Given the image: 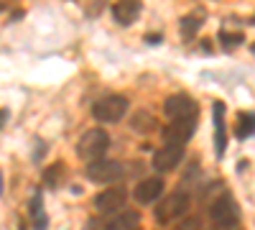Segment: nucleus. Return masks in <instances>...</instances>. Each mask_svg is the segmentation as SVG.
Listing matches in <instances>:
<instances>
[{
    "instance_id": "nucleus-1",
    "label": "nucleus",
    "mask_w": 255,
    "mask_h": 230,
    "mask_svg": "<svg viewBox=\"0 0 255 230\" xmlns=\"http://www.w3.org/2000/svg\"><path fill=\"white\" fill-rule=\"evenodd\" d=\"M209 218L220 230H232V228L240 225V205L225 190L215 202L209 205Z\"/></svg>"
},
{
    "instance_id": "nucleus-2",
    "label": "nucleus",
    "mask_w": 255,
    "mask_h": 230,
    "mask_svg": "<svg viewBox=\"0 0 255 230\" xmlns=\"http://www.w3.org/2000/svg\"><path fill=\"white\" fill-rule=\"evenodd\" d=\"M189 207H191L189 192H186V190H176V192H171V195H166L163 202L156 207V220H158L161 225H168L171 220L186 215Z\"/></svg>"
},
{
    "instance_id": "nucleus-3",
    "label": "nucleus",
    "mask_w": 255,
    "mask_h": 230,
    "mask_svg": "<svg viewBox=\"0 0 255 230\" xmlns=\"http://www.w3.org/2000/svg\"><path fill=\"white\" fill-rule=\"evenodd\" d=\"M108 146H110L108 131H102V128H90L87 133L79 138V143H77V156L84 159V161L102 159V154L108 151Z\"/></svg>"
},
{
    "instance_id": "nucleus-4",
    "label": "nucleus",
    "mask_w": 255,
    "mask_h": 230,
    "mask_svg": "<svg viewBox=\"0 0 255 230\" xmlns=\"http://www.w3.org/2000/svg\"><path fill=\"white\" fill-rule=\"evenodd\" d=\"M128 105L130 102H128L125 95H105L102 100H97L92 105V115L100 123H118L128 113Z\"/></svg>"
},
{
    "instance_id": "nucleus-5",
    "label": "nucleus",
    "mask_w": 255,
    "mask_h": 230,
    "mask_svg": "<svg viewBox=\"0 0 255 230\" xmlns=\"http://www.w3.org/2000/svg\"><path fill=\"white\" fill-rule=\"evenodd\" d=\"M125 166L120 161H110V159H95L87 166V179L95 184H113L118 179H123Z\"/></svg>"
},
{
    "instance_id": "nucleus-6",
    "label": "nucleus",
    "mask_w": 255,
    "mask_h": 230,
    "mask_svg": "<svg viewBox=\"0 0 255 230\" xmlns=\"http://www.w3.org/2000/svg\"><path fill=\"white\" fill-rule=\"evenodd\" d=\"M163 113H166L168 120H189V118L199 115V105L194 102V97L179 92V95H171L163 102Z\"/></svg>"
},
{
    "instance_id": "nucleus-7",
    "label": "nucleus",
    "mask_w": 255,
    "mask_h": 230,
    "mask_svg": "<svg viewBox=\"0 0 255 230\" xmlns=\"http://www.w3.org/2000/svg\"><path fill=\"white\" fill-rule=\"evenodd\" d=\"M197 131V118H189V120H171L161 131L163 136V143H174V146H186L191 141Z\"/></svg>"
},
{
    "instance_id": "nucleus-8",
    "label": "nucleus",
    "mask_w": 255,
    "mask_h": 230,
    "mask_svg": "<svg viewBox=\"0 0 255 230\" xmlns=\"http://www.w3.org/2000/svg\"><path fill=\"white\" fill-rule=\"evenodd\" d=\"M128 202V190L125 187H110L95 197V207L102 213V215H113V213H120Z\"/></svg>"
},
{
    "instance_id": "nucleus-9",
    "label": "nucleus",
    "mask_w": 255,
    "mask_h": 230,
    "mask_svg": "<svg viewBox=\"0 0 255 230\" xmlns=\"http://www.w3.org/2000/svg\"><path fill=\"white\" fill-rule=\"evenodd\" d=\"M181 159H184V146L163 143V149L156 151V156H153V169L156 172H171L181 164Z\"/></svg>"
},
{
    "instance_id": "nucleus-10",
    "label": "nucleus",
    "mask_w": 255,
    "mask_h": 230,
    "mask_svg": "<svg viewBox=\"0 0 255 230\" xmlns=\"http://www.w3.org/2000/svg\"><path fill=\"white\" fill-rule=\"evenodd\" d=\"M212 120H215V154L217 159L225 156L227 151V125H225V102H215L212 105Z\"/></svg>"
},
{
    "instance_id": "nucleus-11",
    "label": "nucleus",
    "mask_w": 255,
    "mask_h": 230,
    "mask_svg": "<svg viewBox=\"0 0 255 230\" xmlns=\"http://www.w3.org/2000/svg\"><path fill=\"white\" fill-rule=\"evenodd\" d=\"M161 195H163V179H161V177H148V179L138 182L135 192H133V197H135L140 205H151V202H156Z\"/></svg>"
},
{
    "instance_id": "nucleus-12",
    "label": "nucleus",
    "mask_w": 255,
    "mask_h": 230,
    "mask_svg": "<svg viewBox=\"0 0 255 230\" xmlns=\"http://www.w3.org/2000/svg\"><path fill=\"white\" fill-rule=\"evenodd\" d=\"M140 5H143L140 0H118V3L113 5V18L120 26H130L140 15Z\"/></svg>"
},
{
    "instance_id": "nucleus-13",
    "label": "nucleus",
    "mask_w": 255,
    "mask_h": 230,
    "mask_svg": "<svg viewBox=\"0 0 255 230\" xmlns=\"http://www.w3.org/2000/svg\"><path fill=\"white\" fill-rule=\"evenodd\" d=\"M140 228V215L135 210H123L108 223V230H138Z\"/></svg>"
},
{
    "instance_id": "nucleus-14",
    "label": "nucleus",
    "mask_w": 255,
    "mask_h": 230,
    "mask_svg": "<svg viewBox=\"0 0 255 230\" xmlns=\"http://www.w3.org/2000/svg\"><path fill=\"white\" fill-rule=\"evenodd\" d=\"M28 215L33 220V228L36 230H46L49 220H46V213H44V197H41V192H36L28 202Z\"/></svg>"
},
{
    "instance_id": "nucleus-15",
    "label": "nucleus",
    "mask_w": 255,
    "mask_h": 230,
    "mask_svg": "<svg viewBox=\"0 0 255 230\" xmlns=\"http://www.w3.org/2000/svg\"><path fill=\"white\" fill-rule=\"evenodd\" d=\"M204 18H207V15H204V13H199V10H197V13L184 15V18H181V23H179V26H181V38H184V41L194 38V36H197V31H199V28H202V23H204Z\"/></svg>"
},
{
    "instance_id": "nucleus-16",
    "label": "nucleus",
    "mask_w": 255,
    "mask_h": 230,
    "mask_svg": "<svg viewBox=\"0 0 255 230\" xmlns=\"http://www.w3.org/2000/svg\"><path fill=\"white\" fill-rule=\"evenodd\" d=\"M156 118L151 115V113H145V110H138L133 118H130V128L135 131V133H151V131H156Z\"/></svg>"
},
{
    "instance_id": "nucleus-17",
    "label": "nucleus",
    "mask_w": 255,
    "mask_h": 230,
    "mask_svg": "<svg viewBox=\"0 0 255 230\" xmlns=\"http://www.w3.org/2000/svg\"><path fill=\"white\" fill-rule=\"evenodd\" d=\"M255 136V113H243L238 118V138Z\"/></svg>"
},
{
    "instance_id": "nucleus-18",
    "label": "nucleus",
    "mask_w": 255,
    "mask_h": 230,
    "mask_svg": "<svg viewBox=\"0 0 255 230\" xmlns=\"http://www.w3.org/2000/svg\"><path fill=\"white\" fill-rule=\"evenodd\" d=\"M64 177V164H51L49 169L44 172V184L46 187H59Z\"/></svg>"
},
{
    "instance_id": "nucleus-19",
    "label": "nucleus",
    "mask_w": 255,
    "mask_h": 230,
    "mask_svg": "<svg viewBox=\"0 0 255 230\" xmlns=\"http://www.w3.org/2000/svg\"><path fill=\"white\" fill-rule=\"evenodd\" d=\"M220 44H222L225 49H235V46L245 44V36H243V33H232V31L222 28V31H220Z\"/></svg>"
},
{
    "instance_id": "nucleus-20",
    "label": "nucleus",
    "mask_w": 255,
    "mask_h": 230,
    "mask_svg": "<svg viewBox=\"0 0 255 230\" xmlns=\"http://www.w3.org/2000/svg\"><path fill=\"white\" fill-rule=\"evenodd\" d=\"M174 230H202V220L197 215H181Z\"/></svg>"
},
{
    "instance_id": "nucleus-21",
    "label": "nucleus",
    "mask_w": 255,
    "mask_h": 230,
    "mask_svg": "<svg viewBox=\"0 0 255 230\" xmlns=\"http://www.w3.org/2000/svg\"><path fill=\"white\" fill-rule=\"evenodd\" d=\"M145 41H148V44H158V41H161V36H148Z\"/></svg>"
},
{
    "instance_id": "nucleus-22",
    "label": "nucleus",
    "mask_w": 255,
    "mask_h": 230,
    "mask_svg": "<svg viewBox=\"0 0 255 230\" xmlns=\"http://www.w3.org/2000/svg\"><path fill=\"white\" fill-rule=\"evenodd\" d=\"M202 49L209 54V51H212V44H209V41H202Z\"/></svg>"
},
{
    "instance_id": "nucleus-23",
    "label": "nucleus",
    "mask_w": 255,
    "mask_h": 230,
    "mask_svg": "<svg viewBox=\"0 0 255 230\" xmlns=\"http://www.w3.org/2000/svg\"><path fill=\"white\" fill-rule=\"evenodd\" d=\"M0 195H3V177H0Z\"/></svg>"
},
{
    "instance_id": "nucleus-24",
    "label": "nucleus",
    "mask_w": 255,
    "mask_h": 230,
    "mask_svg": "<svg viewBox=\"0 0 255 230\" xmlns=\"http://www.w3.org/2000/svg\"><path fill=\"white\" fill-rule=\"evenodd\" d=\"M250 51H253V54H255V44H253V46H250Z\"/></svg>"
},
{
    "instance_id": "nucleus-25",
    "label": "nucleus",
    "mask_w": 255,
    "mask_h": 230,
    "mask_svg": "<svg viewBox=\"0 0 255 230\" xmlns=\"http://www.w3.org/2000/svg\"><path fill=\"white\" fill-rule=\"evenodd\" d=\"M3 8H5V5H0V10H3Z\"/></svg>"
}]
</instances>
